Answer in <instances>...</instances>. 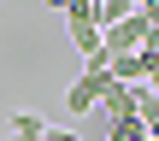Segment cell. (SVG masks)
<instances>
[{
  "label": "cell",
  "mask_w": 159,
  "mask_h": 141,
  "mask_svg": "<svg viewBox=\"0 0 159 141\" xmlns=\"http://www.w3.org/2000/svg\"><path fill=\"white\" fill-rule=\"evenodd\" d=\"M65 6H71V0H47V12H65Z\"/></svg>",
  "instance_id": "5"
},
{
  "label": "cell",
  "mask_w": 159,
  "mask_h": 141,
  "mask_svg": "<svg viewBox=\"0 0 159 141\" xmlns=\"http://www.w3.org/2000/svg\"><path fill=\"white\" fill-rule=\"evenodd\" d=\"M41 130H47L41 112H12V141H41Z\"/></svg>",
  "instance_id": "3"
},
{
  "label": "cell",
  "mask_w": 159,
  "mask_h": 141,
  "mask_svg": "<svg viewBox=\"0 0 159 141\" xmlns=\"http://www.w3.org/2000/svg\"><path fill=\"white\" fill-rule=\"evenodd\" d=\"M130 12H136V0H100V29L106 24H124Z\"/></svg>",
  "instance_id": "4"
},
{
  "label": "cell",
  "mask_w": 159,
  "mask_h": 141,
  "mask_svg": "<svg viewBox=\"0 0 159 141\" xmlns=\"http://www.w3.org/2000/svg\"><path fill=\"white\" fill-rule=\"evenodd\" d=\"M100 88H106V71H83V77L65 88V112H71V118H89V112L100 106Z\"/></svg>",
  "instance_id": "2"
},
{
  "label": "cell",
  "mask_w": 159,
  "mask_h": 141,
  "mask_svg": "<svg viewBox=\"0 0 159 141\" xmlns=\"http://www.w3.org/2000/svg\"><path fill=\"white\" fill-rule=\"evenodd\" d=\"M142 41H148V18H142V12H130L124 24H106V29H100V53H106V65L124 59V53H142Z\"/></svg>",
  "instance_id": "1"
}]
</instances>
